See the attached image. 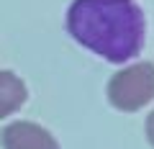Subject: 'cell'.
Returning a JSON list of instances; mask_svg holds the SVG:
<instances>
[{
  "label": "cell",
  "instance_id": "cell-1",
  "mask_svg": "<svg viewBox=\"0 0 154 149\" xmlns=\"http://www.w3.org/2000/svg\"><path fill=\"white\" fill-rule=\"evenodd\" d=\"M67 31L105 62L123 64L144 49L146 18L134 0H72Z\"/></svg>",
  "mask_w": 154,
  "mask_h": 149
},
{
  "label": "cell",
  "instance_id": "cell-2",
  "mask_svg": "<svg viewBox=\"0 0 154 149\" xmlns=\"http://www.w3.org/2000/svg\"><path fill=\"white\" fill-rule=\"evenodd\" d=\"M108 103L116 110L136 113L144 105L154 100V64L152 62H136L123 70H118L108 80Z\"/></svg>",
  "mask_w": 154,
  "mask_h": 149
},
{
  "label": "cell",
  "instance_id": "cell-3",
  "mask_svg": "<svg viewBox=\"0 0 154 149\" xmlns=\"http://www.w3.org/2000/svg\"><path fill=\"white\" fill-rule=\"evenodd\" d=\"M3 149H59L49 129L33 121H13L0 134Z\"/></svg>",
  "mask_w": 154,
  "mask_h": 149
},
{
  "label": "cell",
  "instance_id": "cell-4",
  "mask_svg": "<svg viewBox=\"0 0 154 149\" xmlns=\"http://www.w3.org/2000/svg\"><path fill=\"white\" fill-rule=\"evenodd\" d=\"M26 98H28L26 82L18 77L16 72L0 70V118H8L16 110H21Z\"/></svg>",
  "mask_w": 154,
  "mask_h": 149
},
{
  "label": "cell",
  "instance_id": "cell-5",
  "mask_svg": "<svg viewBox=\"0 0 154 149\" xmlns=\"http://www.w3.org/2000/svg\"><path fill=\"white\" fill-rule=\"evenodd\" d=\"M146 139H149V144L154 147V110L146 116Z\"/></svg>",
  "mask_w": 154,
  "mask_h": 149
}]
</instances>
